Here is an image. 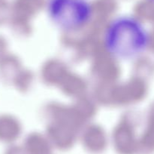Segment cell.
Returning a JSON list of instances; mask_svg holds the SVG:
<instances>
[{"label":"cell","instance_id":"cell-1","mask_svg":"<svg viewBox=\"0 0 154 154\" xmlns=\"http://www.w3.org/2000/svg\"><path fill=\"white\" fill-rule=\"evenodd\" d=\"M150 42V33L144 24L128 15L114 18L104 34L107 51L120 60L137 58L147 51Z\"/></svg>","mask_w":154,"mask_h":154},{"label":"cell","instance_id":"cell-2","mask_svg":"<svg viewBox=\"0 0 154 154\" xmlns=\"http://www.w3.org/2000/svg\"><path fill=\"white\" fill-rule=\"evenodd\" d=\"M47 13L57 27L71 32L90 23L93 8L89 0H48Z\"/></svg>","mask_w":154,"mask_h":154},{"label":"cell","instance_id":"cell-3","mask_svg":"<svg viewBox=\"0 0 154 154\" xmlns=\"http://www.w3.org/2000/svg\"><path fill=\"white\" fill-rule=\"evenodd\" d=\"M150 1H151V2H154V0H150Z\"/></svg>","mask_w":154,"mask_h":154}]
</instances>
